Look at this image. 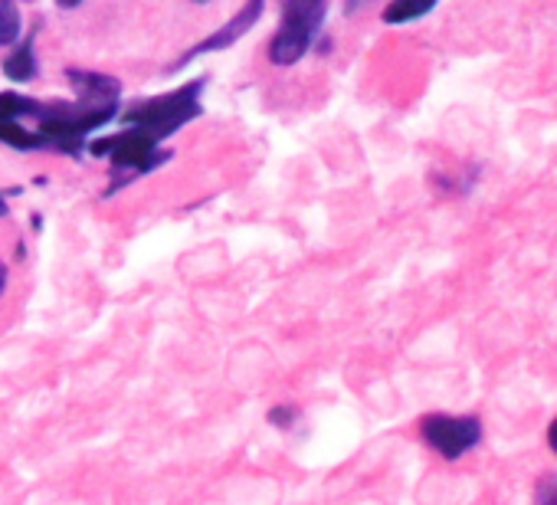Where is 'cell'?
<instances>
[{"label": "cell", "instance_id": "16", "mask_svg": "<svg viewBox=\"0 0 557 505\" xmlns=\"http://www.w3.org/2000/svg\"><path fill=\"white\" fill-rule=\"evenodd\" d=\"M76 4H83V0H60V8H76Z\"/></svg>", "mask_w": 557, "mask_h": 505}, {"label": "cell", "instance_id": "13", "mask_svg": "<svg viewBox=\"0 0 557 505\" xmlns=\"http://www.w3.org/2000/svg\"><path fill=\"white\" fill-rule=\"evenodd\" d=\"M289 417H296V410H289V407H286V410H272V420H275V423H283V420H289Z\"/></svg>", "mask_w": 557, "mask_h": 505}, {"label": "cell", "instance_id": "5", "mask_svg": "<svg viewBox=\"0 0 557 505\" xmlns=\"http://www.w3.org/2000/svg\"><path fill=\"white\" fill-rule=\"evenodd\" d=\"M259 11H262V0H246V8H239V14L226 24V27H220L213 37H207L203 44H197L194 50H187L181 60H177V66H184L187 60H194V57H200V53H216V50H226L233 40H239L256 21H259ZM174 66V70H177Z\"/></svg>", "mask_w": 557, "mask_h": 505}, {"label": "cell", "instance_id": "10", "mask_svg": "<svg viewBox=\"0 0 557 505\" xmlns=\"http://www.w3.org/2000/svg\"><path fill=\"white\" fill-rule=\"evenodd\" d=\"M21 37V11L14 0H0V47H11Z\"/></svg>", "mask_w": 557, "mask_h": 505}, {"label": "cell", "instance_id": "6", "mask_svg": "<svg viewBox=\"0 0 557 505\" xmlns=\"http://www.w3.org/2000/svg\"><path fill=\"white\" fill-rule=\"evenodd\" d=\"M70 83L76 86L83 109H115L119 93H122L115 79L99 76V73H79V70H73L70 73Z\"/></svg>", "mask_w": 557, "mask_h": 505}, {"label": "cell", "instance_id": "8", "mask_svg": "<svg viewBox=\"0 0 557 505\" xmlns=\"http://www.w3.org/2000/svg\"><path fill=\"white\" fill-rule=\"evenodd\" d=\"M4 76L14 79V83H30L37 76V60H34V47L24 44L17 53H11L4 60Z\"/></svg>", "mask_w": 557, "mask_h": 505}, {"label": "cell", "instance_id": "12", "mask_svg": "<svg viewBox=\"0 0 557 505\" xmlns=\"http://www.w3.org/2000/svg\"><path fill=\"white\" fill-rule=\"evenodd\" d=\"M534 498H537L541 505H557V476L541 479L537 489H534Z\"/></svg>", "mask_w": 557, "mask_h": 505}, {"label": "cell", "instance_id": "3", "mask_svg": "<svg viewBox=\"0 0 557 505\" xmlns=\"http://www.w3.org/2000/svg\"><path fill=\"white\" fill-rule=\"evenodd\" d=\"M423 436L426 443L443 453L446 459H456L462 456L466 449H472L482 436V427L475 417H446V414H436V417H426L423 420Z\"/></svg>", "mask_w": 557, "mask_h": 505}, {"label": "cell", "instance_id": "14", "mask_svg": "<svg viewBox=\"0 0 557 505\" xmlns=\"http://www.w3.org/2000/svg\"><path fill=\"white\" fill-rule=\"evenodd\" d=\"M547 443H550V449L557 453V420L550 423V430H547Z\"/></svg>", "mask_w": 557, "mask_h": 505}, {"label": "cell", "instance_id": "1", "mask_svg": "<svg viewBox=\"0 0 557 505\" xmlns=\"http://www.w3.org/2000/svg\"><path fill=\"white\" fill-rule=\"evenodd\" d=\"M325 17V0H286V14H283V27L272 37L269 47V60L275 66H293L306 57L312 34L319 30Z\"/></svg>", "mask_w": 557, "mask_h": 505}, {"label": "cell", "instance_id": "2", "mask_svg": "<svg viewBox=\"0 0 557 505\" xmlns=\"http://www.w3.org/2000/svg\"><path fill=\"white\" fill-rule=\"evenodd\" d=\"M197 96H200V83H190V86H184L177 93H168L161 99H148V102L135 106L128 112V125L145 128L154 138H164V135L177 132L184 122H190L200 112Z\"/></svg>", "mask_w": 557, "mask_h": 505}, {"label": "cell", "instance_id": "9", "mask_svg": "<svg viewBox=\"0 0 557 505\" xmlns=\"http://www.w3.org/2000/svg\"><path fill=\"white\" fill-rule=\"evenodd\" d=\"M21 115H47V106L34 102V99H24L17 93H0V122L8 119H21Z\"/></svg>", "mask_w": 557, "mask_h": 505}, {"label": "cell", "instance_id": "11", "mask_svg": "<svg viewBox=\"0 0 557 505\" xmlns=\"http://www.w3.org/2000/svg\"><path fill=\"white\" fill-rule=\"evenodd\" d=\"M0 141H8V145H14V148H44V145H47V141H44V135H30V132H24L14 119L0 122Z\"/></svg>", "mask_w": 557, "mask_h": 505}, {"label": "cell", "instance_id": "7", "mask_svg": "<svg viewBox=\"0 0 557 505\" xmlns=\"http://www.w3.org/2000/svg\"><path fill=\"white\" fill-rule=\"evenodd\" d=\"M436 8V0H394L384 8V24H410L426 17Z\"/></svg>", "mask_w": 557, "mask_h": 505}, {"label": "cell", "instance_id": "17", "mask_svg": "<svg viewBox=\"0 0 557 505\" xmlns=\"http://www.w3.org/2000/svg\"><path fill=\"white\" fill-rule=\"evenodd\" d=\"M4 210H8V207H4V197H0V213H4Z\"/></svg>", "mask_w": 557, "mask_h": 505}, {"label": "cell", "instance_id": "15", "mask_svg": "<svg viewBox=\"0 0 557 505\" xmlns=\"http://www.w3.org/2000/svg\"><path fill=\"white\" fill-rule=\"evenodd\" d=\"M4 286H8V273H4V267H0V293H4Z\"/></svg>", "mask_w": 557, "mask_h": 505}, {"label": "cell", "instance_id": "4", "mask_svg": "<svg viewBox=\"0 0 557 505\" xmlns=\"http://www.w3.org/2000/svg\"><path fill=\"white\" fill-rule=\"evenodd\" d=\"M92 151L109 155L115 168H154L158 161H164V155H158V138L145 128L112 135L109 141H96Z\"/></svg>", "mask_w": 557, "mask_h": 505}]
</instances>
